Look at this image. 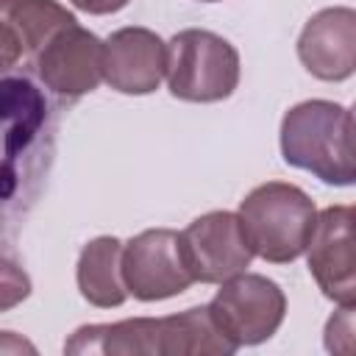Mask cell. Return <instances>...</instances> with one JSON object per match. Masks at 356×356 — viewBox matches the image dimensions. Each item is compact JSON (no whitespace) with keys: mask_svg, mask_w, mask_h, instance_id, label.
<instances>
[{"mask_svg":"<svg viewBox=\"0 0 356 356\" xmlns=\"http://www.w3.org/2000/svg\"><path fill=\"white\" fill-rule=\"evenodd\" d=\"M281 156L323 184L350 186L356 178L353 111L334 100H303L281 120Z\"/></svg>","mask_w":356,"mask_h":356,"instance_id":"cell-3","label":"cell"},{"mask_svg":"<svg viewBox=\"0 0 356 356\" xmlns=\"http://www.w3.org/2000/svg\"><path fill=\"white\" fill-rule=\"evenodd\" d=\"M181 250L192 278L200 284H222L245 273L253 261V250L234 211H209L192 220L181 231Z\"/></svg>","mask_w":356,"mask_h":356,"instance_id":"cell-9","label":"cell"},{"mask_svg":"<svg viewBox=\"0 0 356 356\" xmlns=\"http://www.w3.org/2000/svg\"><path fill=\"white\" fill-rule=\"evenodd\" d=\"M200 3H217V0H200Z\"/></svg>","mask_w":356,"mask_h":356,"instance_id":"cell-20","label":"cell"},{"mask_svg":"<svg viewBox=\"0 0 356 356\" xmlns=\"http://www.w3.org/2000/svg\"><path fill=\"white\" fill-rule=\"evenodd\" d=\"M36 81L61 103H72L103 81V42L72 22L61 28L28 64Z\"/></svg>","mask_w":356,"mask_h":356,"instance_id":"cell-8","label":"cell"},{"mask_svg":"<svg viewBox=\"0 0 356 356\" xmlns=\"http://www.w3.org/2000/svg\"><path fill=\"white\" fill-rule=\"evenodd\" d=\"M28 295H31L28 273L6 248H0V312L19 306Z\"/></svg>","mask_w":356,"mask_h":356,"instance_id":"cell-15","label":"cell"},{"mask_svg":"<svg viewBox=\"0 0 356 356\" xmlns=\"http://www.w3.org/2000/svg\"><path fill=\"white\" fill-rule=\"evenodd\" d=\"M120 253L122 242L117 236H97L86 242L78 256V289L83 300H89L97 309L122 306L128 298V289L120 275Z\"/></svg>","mask_w":356,"mask_h":356,"instance_id":"cell-13","label":"cell"},{"mask_svg":"<svg viewBox=\"0 0 356 356\" xmlns=\"http://www.w3.org/2000/svg\"><path fill=\"white\" fill-rule=\"evenodd\" d=\"M70 3L86 14H114V11L125 8L131 0H70Z\"/></svg>","mask_w":356,"mask_h":356,"instance_id":"cell-18","label":"cell"},{"mask_svg":"<svg viewBox=\"0 0 356 356\" xmlns=\"http://www.w3.org/2000/svg\"><path fill=\"white\" fill-rule=\"evenodd\" d=\"M120 275L136 300H164L195 284L181 250V234L170 228H150L128 239L120 253Z\"/></svg>","mask_w":356,"mask_h":356,"instance_id":"cell-7","label":"cell"},{"mask_svg":"<svg viewBox=\"0 0 356 356\" xmlns=\"http://www.w3.org/2000/svg\"><path fill=\"white\" fill-rule=\"evenodd\" d=\"M239 53L214 31L186 28L167 42V86L186 103H217L239 86Z\"/></svg>","mask_w":356,"mask_h":356,"instance_id":"cell-5","label":"cell"},{"mask_svg":"<svg viewBox=\"0 0 356 356\" xmlns=\"http://www.w3.org/2000/svg\"><path fill=\"white\" fill-rule=\"evenodd\" d=\"M309 273L339 306L356 303V256H353V209L328 206L317 211L312 236L306 242Z\"/></svg>","mask_w":356,"mask_h":356,"instance_id":"cell-10","label":"cell"},{"mask_svg":"<svg viewBox=\"0 0 356 356\" xmlns=\"http://www.w3.org/2000/svg\"><path fill=\"white\" fill-rule=\"evenodd\" d=\"M325 348L331 353H353V306H339V312L325 325Z\"/></svg>","mask_w":356,"mask_h":356,"instance_id":"cell-16","label":"cell"},{"mask_svg":"<svg viewBox=\"0 0 356 356\" xmlns=\"http://www.w3.org/2000/svg\"><path fill=\"white\" fill-rule=\"evenodd\" d=\"M58 108L28 67L0 72V248L14 242L47 186Z\"/></svg>","mask_w":356,"mask_h":356,"instance_id":"cell-1","label":"cell"},{"mask_svg":"<svg viewBox=\"0 0 356 356\" xmlns=\"http://www.w3.org/2000/svg\"><path fill=\"white\" fill-rule=\"evenodd\" d=\"M234 350L236 345L217 328L209 306H192L170 317L81 325L64 342L70 356H228Z\"/></svg>","mask_w":356,"mask_h":356,"instance_id":"cell-2","label":"cell"},{"mask_svg":"<svg viewBox=\"0 0 356 356\" xmlns=\"http://www.w3.org/2000/svg\"><path fill=\"white\" fill-rule=\"evenodd\" d=\"M217 328L236 345H259L270 339L286 314L284 289L259 273H236L225 278L206 303Z\"/></svg>","mask_w":356,"mask_h":356,"instance_id":"cell-6","label":"cell"},{"mask_svg":"<svg viewBox=\"0 0 356 356\" xmlns=\"http://www.w3.org/2000/svg\"><path fill=\"white\" fill-rule=\"evenodd\" d=\"M167 70V44L150 28H120L103 42V81L122 95H150Z\"/></svg>","mask_w":356,"mask_h":356,"instance_id":"cell-11","label":"cell"},{"mask_svg":"<svg viewBox=\"0 0 356 356\" xmlns=\"http://www.w3.org/2000/svg\"><path fill=\"white\" fill-rule=\"evenodd\" d=\"M236 217L253 256L273 264H289L303 256L317 209L300 186L267 181L245 195Z\"/></svg>","mask_w":356,"mask_h":356,"instance_id":"cell-4","label":"cell"},{"mask_svg":"<svg viewBox=\"0 0 356 356\" xmlns=\"http://www.w3.org/2000/svg\"><path fill=\"white\" fill-rule=\"evenodd\" d=\"M36 353V348L28 339H19L11 331H0V353Z\"/></svg>","mask_w":356,"mask_h":356,"instance_id":"cell-19","label":"cell"},{"mask_svg":"<svg viewBox=\"0 0 356 356\" xmlns=\"http://www.w3.org/2000/svg\"><path fill=\"white\" fill-rule=\"evenodd\" d=\"M19 64H22V47L11 33V28L0 19V72H8Z\"/></svg>","mask_w":356,"mask_h":356,"instance_id":"cell-17","label":"cell"},{"mask_svg":"<svg viewBox=\"0 0 356 356\" xmlns=\"http://www.w3.org/2000/svg\"><path fill=\"white\" fill-rule=\"evenodd\" d=\"M300 64L320 81H345L356 70V11L345 6L317 11L298 39Z\"/></svg>","mask_w":356,"mask_h":356,"instance_id":"cell-12","label":"cell"},{"mask_svg":"<svg viewBox=\"0 0 356 356\" xmlns=\"http://www.w3.org/2000/svg\"><path fill=\"white\" fill-rule=\"evenodd\" d=\"M0 19L11 28L22 47V67L67 25L78 22L56 0H0Z\"/></svg>","mask_w":356,"mask_h":356,"instance_id":"cell-14","label":"cell"}]
</instances>
